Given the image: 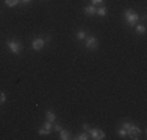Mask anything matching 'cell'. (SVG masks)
Listing matches in <instances>:
<instances>
[{
  "instance_id": "obj_1",
  "label": "cell",
  "mask_w": 147,
  "mask_h": 140,
  "mask_svg": "<svg viewBox=\"0 0 147 140\" xmlns=\"http://www.w3.org/2000/svg\"><path fill=\"white\" fill-rule=\"evenodd\" d=\"M124 16H125V20H127L128 25H136V23H138L139 16H138V13H135L133 9H125Z\"/></svg>"
},
{
  "instance_id": "obj_2",
  "label": "cell",
  "mask_w": 147,
  "mask_h": 140,
  "mask_svg": "<svg viewBox=\"0 0 147 140\" xmlns=\"http://www.w3.org/2000/svg\"><path fill=\"white\" fill-rule=\"evenodd\" d=\"M6 44H8V48H9V51H11V53L19 55L20 51H22V44H20V42H17V41H8Z\"/></svg>"
},
{
  "instance_id": "obj_3",
  "label": "cell",
  "mask_w": 147,
  "mask_h": 140,
  "mask_svg": "<svg viewBox=\"0 0 147 140\" xmlns=\"http://www.w3.org/2000/svg\"><path fill=\"white\" fill-rule=\"evenodd\" d=\"M88 134H89V137L94 139V140H103L105 139V132L102 131V129H97V128H94V129L89 128Z\"/></svg>"
},
{
  "instance_id": "obj_4",
  "label": "cell",
  "mask_w": 147,
  "mask_h": 140,
  "mask_svg": "<svg viewBox=\"0 0 147 140\" xmlns=\"http://www.w3.org/2000/svg\"><path fill=\"white\" fill-rule=\"evenodd\" d=\"M127 135L130 139H138L139 135H141V129L138 128V126H135V125H131L130 123V126H128V132H127Z\"/></svg>"
},
{
  "instance_id": "obj_5",
  "label": "cell",
  "mask_w": 147,
  "mask_h": 140,
  "mask_svg": "<svg viewBox=\"0 0 147 140\" xmlns=\"http://www.w3.org/2000/svg\"><path fill=\"white\" fill-rule=\"evenodd\" d=\"M85 45H86L88 50H96V48H97V37L96 36H86Z\"/></svg>"
},
{
  "instance_id": "obj_6",
  "label": "cell",
  "mask_w": 147,
  "mask_h": 140,
  "mask_svg": "<svg viewBox=\"0 0 147 140\" xmlns=\"http://www.w3.org/2000/svg\"><path fill=\"white\" fill-rule=\"evenodd\" d=\"M44 39H41V37H36L33 42H31V47H33V50H36V51H39V50H42V47H44Z\"/></svg>"
},
{
  "instance_id": "obj_7",
  "label": "cell",
  "mask_w": 147,
  "mask_h": 140,
  "mask_svg": "<svg viewBox=\"0 0 147 140\" xmlns=\"http://www.w3.org/2000/svg\"><path fill=\"white\" fill-rule=\"evenodd\" d=\"M59 139H61V140H69V139H71V132L61 128V131H59Z\"/></svg>"
},
{
  "instance_id": "obj_8",
  "label": "cell",
  "mask_w": 147,
  "mask_h": 140,
  "mask_svg": "<svg viewBox=\"0 0 147 140\" xmlns=\"http://www.w3.org/2000/svg\"><path fill=\"white\" fill-rule=\"evenodd\" d=\"M96 6H94V5H89V6H86V8H85V14H86V16H94V14H96Z\"/></svg>"
},
{
  "instance_id": "obj_9",
  "label": "cell",
  "mask_w": 147,
  "mask_h": 140,
  "mask_svg": "<svg viewBox=\"0 0 147 140\" xmlns=\"http://www.w3.org/2000/svg\"><path fill=\"white\" fill-rule=\"evenodd\" d=\"M86 36H88V34H86L85 30H78V31H77V34H75V37H77L78 41H85Z\"/></svg>"
},
{
  "instance_id": "obj_10",
  "label": "cell",
  "mask_w": 147,
  "mask_h": 140,
  "mask_svg": "<svg viewBox=\"0 0 147 140\" xmlns=\"http://www.w3.org/2000/svg\"><path fill=\"white\" fill-rule=\"evenodd\" d=\"M45 118H47V121H52V123H53L55 118H57V115H55L53 111H47V114H45Z\"/></svg>"
},
{
  "instance_id": "obj_11",
  "label": "cell",
  "mask_w": 147,
  "mask_h": 140,
  "mask_svg": "<svg viewBox=\"0 0 147 140\" xmlns=\"http://www.w3.org/2000/svg\"><path fill=\"white\" fill-rule=\"evenodd\" d=\"M107 13H108V9L105 8V6H100V8L96 9V14H99L100 17H105V16H107Z\"/></svg>"
},
{
  "instance_id": "obj_12",
  "label": "cell",
  "mask_w": 147,
  "mask_h": 140,
  "mask_svg": "<svg viewBox=\"0 0 147 140\" xmlns=\"http://www.w3.org/2000/svg\"><path fill=\"white\" fill-rule=\"evenodd\" d=\"M75 139H77V140H88V139H89V134L85 131V132H82V134H78Z\"/></svg>"
},
{
  "instance_id": "obj_13",
  "label": "cell",
  "mask_w": 147,
  "mask_h": 140,
  "mask_svg": "<svg viewBox=\"0 0 147 140\" xmlns=\"http://www.w3.org/2000/svg\"><path fill=\"white\" fill-rule=\"evenodd\" d=\"M19 2H20V0H5V5L6 6H11V8H13V6H16Z\"/></svg>"
},
{
  "instance_id": "obj_14",
  "label": "cell",
  "mask_w": 147,
  "mask_h": 140,
  "mask_svg": "<svg viewBox=\"0 0 147 140\" xmlns=\"http://www.w3.org/2000/svg\"><path fill=\"white\" fill-rule=\"evenodd\" d=\"M136 33H138V34H144L146 33V27L144 25H138V27H136Z\"/></svg>"
},
{
  "instance_id": "obj_15",
  "label": "cell",
  "mask_w": 147,
  "mask_h": 140,
  "mask_svg": "<svg viewBox=\"0 0 147 140\" xmlns=\"http://www.w3.org/2000/svg\"><path fill=\"white\" fill-rule=\"evenodd\" d=\"M119 135H121V137H127V131H125V128H122V126H121V128H119Z\"/></svg>"
},
{
  "instance_id": "obj_16",
  "label": "cell",
  "mask_w": 147,
  "mask_h": 140,
  "mask_svg": "<svg viewBox=\"0 0 147 140\" xmlns=\"http://www.w3.org/2000/svg\"><path fill=\"white\" fill-rule=\"evenodd\" d=\"M38 134H39V135H49V134H50V132H49V131H47V129H44V128H41V129H39V131H38Z\"/></svg>"
},
{
  "instance_id": "obj_17",
  "label": "cell",
  "mask_w": 147,
  "mask_h": 140,
  "mask_svg": "<svg viewBox=\"0 0 147 140\" xmlns=\"http://www.w3.org/2000/svg\"><path fill=\"white\" fill-rule=\"evenodd\" d=\"M6 101V97H5V93H0V104H3Z\"/></svg>"
},
{
  "instance_id": "obj_18",
  "label": "cell",
  "mask_w": 147,
  "mask_h": 140,
  "mask_svg": "<svg viewBox=\"0 0 147 140\" xmlns=\"http://www.w3.org/2000/svg\"><path fill=\"white\" fill-rule=\"evenodd\" d=\"M91 2H92V5H99V3H102L103 0H91Z\"/></svg>"
},
{
  "instance_id": "obj_19",
  "label": "cell",
  "mask_w": 147,
  "mask_h": 140,
  "mask_svg": "<svg viewBox=\"0 0 147 140\" xmlns=\"http://www.w3.org/2000/svg\"><path fill=\"white\" fill-rule=\"evenodd\" d=\"M53 129H55V131H61V126H59V125H53Z\"/></svg>"
},
{
  "instance_id": "obj_20",
  "label": "cell",
  "mask_w": 147,
  "mask_h": 140,
  "mask_svg": "<svg viewBox=\"0 0 147 140\" xmlns=\"http://www.w3.org/2000/svg\"><path fill=\"white\" fill-rule=\"evenodd\" d=\"M83 129H85V131L88 132V131H89V126H88V125H83Z\"/></svg>"
},
{
  "instance_id": "obj_21",
  "label": "cell",
  "mask_w": 147,
  "mask_h": 140,
  "mask_svg": "<svg viewBox=\"0 0 147 140\" xmlns=\"http://www.w3.org/2000/svg\"><path fill=\"white\" fill-rule=\"evenodd\" d=\"M20 2H24V3H30L31 0H20Z\"/></svg>"
}]
</instances>
